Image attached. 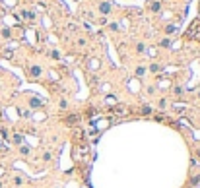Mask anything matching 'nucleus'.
Masks as SVG:
<instances>
[{"instance_id": "nucleus-1", "label": "nucleus", "mask_w": 200, "mask_h": 188, "mask_svg": "<svg viewBox=\"0 0 200 188\" xmlns=\"http://www.w3.org/2000/svg\"><path fill=\"white\" fill-rule=\"evenodd\" d=\"M187 39L191 41H196V43H200V19H196V22L191 23V27L187 29Z\"/></svg>"}, {"instance_id": "nucleus-2", "label": "nucleus", "mask_w": 200, "mask_h": 188, "mask_svg": "<svg viewBox=\"0 0 200 188\" xmlns=\"http://www.w3.org/2000/svg\"><path fill=\"white\" fill-rule=\"evenodd\" d=\"M99 12H101V14H109V12H111V4H109V2L99 4Z\"/></svg>"}, {"instance_id": "nucleus-3", "label": "nucleus", "mask_w": 200, "mask_h": 188, "mask_svg": "<svg viewBox=\"0 0 200 188\" xmlns=\"http://www.w3.org/2000/svg\"><path fill=\"white\" fill-rule=\"evenodd\" d=\"M29 74L33 76V78H37L41 76V66H31V70H29Z\"/></svg>"}, {"instance_id": "nucleus-4", "label": "nucleus", "mask_w": 200, "mask_h": 188, "mask_svg": "<svg viewBox=\"0 0 200 188\" xmlns=\"http://www.w3.org/2000/svg\"><path fill=\"white\" fill-rule=\"evenodd\" d=\"M150 10H152V12H159V2H155V0H154V2L150 4Z\"/></svg>"}, {"instance_id": "nucleus-5", "label": "nucleus", "mask_w": 200, "mask_h": 188, "mask_svg": "<svg viewBox=\"0 0 200 188\" xmlns=\"http://www.w3.org/2000/svg\"><path fill=\"white\" fill-rule=\"evenodd\" d=\"M29 105L33 107V109H39V107H41V101H39V99H31V101H29Z\"/></svg>"}, {"instance_id": "nucleus-6", "label": "nucleus", "mask_w": 200, "mask_h": 188, "mask_svg": "<svg viewBox=\"0 0 200 188\" xmlns=\"http://www.w3.org/2000/svg\"><path fill=\"white\" fill-rule=\"evenodd\" d=\"M150 113H152V107H148V105L142 107V114H150Z\"/></svg>"}, {"instance_id": "nucleus-7", "label": "nucleus", "mask_w": 200, "mask_h": 188, "mask_svg": "<svg viewBox=\"0 0 200 188\" xmlns=\"http://www.w3.org/2000/svg\"><path fill=\"white\" fill-rule=\"evenodd\" d=\"M22 16L25 19H33V14H31V12H22Z\"/></svg>"}, {"instance_id": "nucleus-8", "label": "nucleus", "mask_w": 200, "mask_h": 188, "mask_svg": "<svg viewBox=\"0 0 200 188\" xmlns=\"http://www.w3.org/2000/svg\"><path fill=\"white\" fill-rule=\"evenodd\" d=\"M173 31H175V25H167V27H165V33H167V35L173 33Z\"/></svg>"}, {"instance_id": "nucleus-9", "label": "nucleus", "mask_w": 200, "mask_h": 188, "mask_svg": "<svg viewBox=\"0 0 200 188\" xmlns=\"http://www.w3.org/2000/svg\"><path fill=\"white\" fill-rule=\"evenodd\" d=\"M144 49H146L144 43H138V45H136V50H138V53H144Z\"/></svg>"}, {"instance_id": "nucleus-10", "label": "nucleus", "mask_w": 200, "mask_h": 188, "mask_svg": "<svg viewBox=\"0 0 200 188\" xmlns=\"http://www.w3.org/2000/svg\"><path fill=\"white\" fill-rule=\"evenodd\" d=\"M51 56H52V58H56V60H59V58H60V53H59V50H52V53H51Z\"/></svg>"}, {"instance_id": "nucleus-11", "label": "nucleus", "mask_w": 200, "mask_h": 188, "mask_svg": "<svg viewBox=\"0 0 200 188\" xmlns=\"http://www.w3.org/2000/svg\"><path fill=\"white\" fill-rule=\"evenodd\" d=\"M144 72H146V68H138V70H136V76H144Z\"/></svg>"}, {"instance_id": "nucleus-12", "label": "nucleus", "mask_w": 200, "mask_h": 188, "mask_svg": "<svg viewBox=\"0 0 200 188\" xmlns=\"http://www.w3.org/2000/svg\"><path fill=\"white\" fill-rule=\"evenodd\" d=\"M14 142H16V144H22V136L16 134V136H14Z\"/></svg>"}, {"instance_id": "nucleus-13", "label": "nucleus", "mask_w": 200, "mask_h": 188, "mask_svg": "<svg viewBox=\"0 0 200 188\" xmlns=\"http://www.w3.org/2000/svg\"><path fill=\"white\" fill-rule=\"evenodd\" d=\"M169 45H171L169 39H163V41H161V47H169Z\"/></svg>"}, {"instance_id": "nucleus-14", "label": "nucleus", "mask_w": 200, "mask_h": 188, "mask_svg": "<svg viewBox=\"0 0 200 188\" xmlns=\"http://www.w3.org/2000/svg\"><path fill=\"white\" fill-rule=\"evenodd\" d=\"M150 70H152V72H157V70H159V66H157V64H152Z\"/></svg>"}, {"instance_id": "nucleus-15", "label": "nucleus", "mask_w": 200, "mask_h": 188, "mask_svg": "<svg viewBox=\"0 0 200 188\" xmlns=\"http://www.w3.org/2000/svg\"><path fill=\"white\" fill-rule=\"evenodd\" d=\"M0 188H2V182H0Z\"/></svg>"}, {"instance_id": "nucleus-16", "label": "nucleus", "mask_w": 200, "mask_h": 188, "mask_svg": "<svg viewBox=\"0 0 200 188\" xmlns=\"http://www.w3.org/2000/svg\"><path fill=\"white\" fill-rule=\"evenodd\" d=\"M0 148H2V144H0Z\"/></svg>"}]
</instances>
